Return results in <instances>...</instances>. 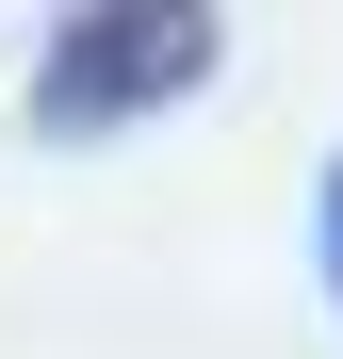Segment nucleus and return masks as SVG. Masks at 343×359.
Here are the masks:
<instances>
[{
    "instance_id": "f03ea898",
    "label": "nucleus",
    "mask_w": 343,
    "mask_h": 359,
    "mask_svg": "<svg viewBox=\"0 0 343 359\" xmlns=\"http://www.w3.org/2000/svg\"><path fill=\"white\" fill-rule=\"evenodd\" d=\"M327 294H343V163H327Z\"/></svg>"
},
{
    "instance_id": "f257e3e1",
    "label": "nucleus",
    "mask_w": 343,
    "mask_h": 359,
    "mask_svg": "<svg viewBox=\"0 0 343 359\" xmlns=\"http://www.w3.org/2000/svg\"><path fill=\"white\" fill-rule=\"evenodd\" d=\"M213 17L196 0H98V17H66L33 49V131H131L147 98H180V82H213Z\"/></svg>"
}]
</instances>
